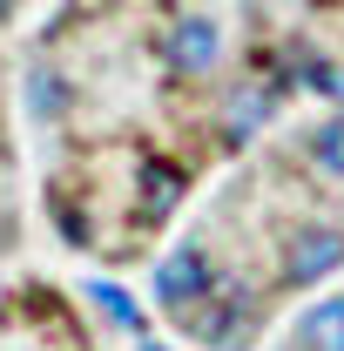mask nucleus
Segmentation results:
<instances>
[{
	"mask_svg": "<svg viewBox=\"0 0 344 351\" xmlns=\"http://www.w3.org/2000/svg\"><path fill=\"white\" fill-rule=\"evenodd\" d=\"M338 263H344V230H331V223H304L284 237V277L291 284H317Z\"/></svg>",
	"mask_w": 344,
	"mask_h": 351,
	"instance_id": "3",
	"label": "nucleus"
},
{
	"mask_svg": "<svg viewBox=\"0 0 344 351\" xmlns=\"http://www.w3.org/2000/svg\"><path fill=\"white\" fill-rule=\"evenodd\" d=\"M101 7H115V0H101Z\"/></svg>",
	"mask_w": 344,
	"mask_h": 351,
	"instance_id": "13",
	"label": "nucleus"
},
{
	"mask_svg": "<svg viewBox=\"0 0 344 351\" xmlns=\"http://www.w3.org/2000/svg\"><path fill=\"white\" fill-rule=\"evenodd\" d=\"M310 82H317V88H324V95H331V101H338V108H344V68H317Z\"/></svg>",
	"mask_w": 344,
	"mask_h": 351,
	"instance_id": "11",
	"label": "nucleus"
},
{
	"mask_svg": "<svg viewBox=\"0 0 344 351\" xmlns=\"http://www.w3.org/2000/svg\"><path fill=\"white\" fill-rule=\"evenodd\" d=\"M142 351H162V345H142Z\"/></svg>",
	"mask_w": 344,
	"mask_h": 351,
	"instance_id": "12",
	"label": "nucleus"
},
{
	"mask_svg": "<svg viewBox=\"0 0 344 351\" xmlns=\"http://www.w3.org/2000/svg\"><path fill=\"white\" fill-rule=\"evenodd\" d=\"M210 291H216V263L203 257V250H169V257L156 263V298H162L175 317H189Z\"/></svg>",
	"mask_w": 344,
	"mask_h": 351,
	"instance_id": "2",
	"label": "nucleus"
},
{
	"mask_svg": "<svg viewBox=\"0 0 344 351\" xmlns=\"http://www.w3.org/2000/svg\"><path fill=\"white\" fill-rule=\"evenodd\" d=\"M297 351H344V298H324L297 317Z\"/></svg>",
	"mask_w": 344,
	"mask_h": 351,
	"instance_id": "5",
	"label": "nucleus"
},
{
	"mask_svg": "<svg viewBox=\"0 0 344 351\" xmlns=\"http://www.w3.org/2000/svg\"><path fill=\"white\" fill-rule=\"evenodd\" d=\"M310 162H317L324 176H344V115L310 129Z\"/></svg>",
	"mask_w": 344,
	"mask_h": 351,
	"instance_id": "8",
	"label": "nucleus"
},
{
	"mask_svg": "<svg viewBox=\"0 0 344 351\" xmlns=\"http://www.w3.org/2000/svg\"><path fill=\"white\" fill-rule=\"evenodd\" d=\"M263 115H270V95H263V88H243V95L230 101V135H243V129H263Z\"/></svg>",
	"mask_w": 344,
	"mask_h": 351,
	"instance_id": "9",
	"label": "nucleus"
},
{
	"mask_svg": "<svg viewBox=\"0 0 344 351\" xmlns=\"http://www.w3.org/2000/svg\"><path fill=\"white\" fill-rule=\"evenodd\" d=\"M169 61L182 68V75H210V68H216V27H210V21H175Z\"/></svg>",
	"mask_w": 344,
	"mask_h": 351,
	"instance_id": "4",
	"label": "nucleus"
},
{
	"mask_svg": "<svg viewBox=\"0 0 344 351\" xmlns=\"http://www.w3.org/2000/svg\"><path fill=\"white\" fill-rule=\"evenodd\" d=\"M135 189H142V210H149V217H169L175 203H182V176H175L169 162H142V169H135Z\"/></svg>",
	"mask_w": 344,
	"mask_h": 351,
	"instance_id": "6",
	"label": "nucleus"
},
{
	"mask_svg": "<svg viewBox=\"0 0 344 351\" xmlns=\"http://www.w3.org/2000/svg\"><path fill=\"white\" fill-rule=\"evenodd\" d=\"M182 324H189V331H196L203 345L236 351L243 338H250V331H257V311H250V298H243V291H236L230 277H216V291H210V298H203L196 311H189Z\"/></svg>",
	"mask_w": 344,
	"mask_h": 351,
	"instance_id": "1",
	"label": "nucleus"
},
{
	"mask_svg": "<svg viewBox=\"0 0 344 351\" xmlns=\"http://www.w3.org/2000/svg\"><path fill=\"white\" fill-rule=\"evenodd\" d=\"M27 108H34V122H54V115L68 108V88H61L54 68H34V75H27Z\"/></svg>",
	"mask_w": 344,
	"mask_h": 351,
	"instance_id": "7",
	"label": "nucleus"
},
{
	"mask_svg": "<svg viewBox=\"0 0 344 351\" xmlns=\"http://www.w3.org/2000/svg\"><path fill=\"white\" fill-rule=\"evenodd\" d=\"M88 304H101L115 324H142V311H135L129 291H115V284H88Z\"/></svg>",
	"mask_w": 344,
	"mask_h": 351,
	"instance_id": "10",
	"label": "nucleus"
}]
</instances>
